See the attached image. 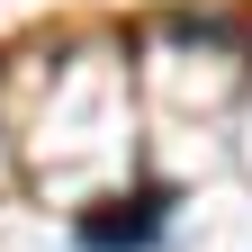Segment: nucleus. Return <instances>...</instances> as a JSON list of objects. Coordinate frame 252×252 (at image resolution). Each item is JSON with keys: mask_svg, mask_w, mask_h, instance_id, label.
<instances>
[{"mask_svg": "<svg viewBox=\"0 0 252 252\" xmlns=\"http://www.w3.org/2000/svg\"><path fill=\"white\" fill-rule=\"evenodd\" d=\"M171 225V189H135V198H99L81 216V252H153Z\"/></svg>", "mask_w": 252, "mask_h": 252, "instance_id": "obj_1", "label": "nucleus"}]
</instances>
